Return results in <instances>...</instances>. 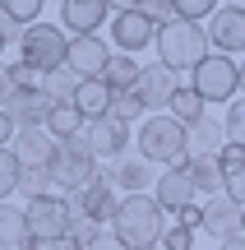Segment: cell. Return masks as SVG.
Wrapping results in <instances>:
<instances>
[{
	"mask_svg": "<svg viewBox=\"0 0 245 250\" xmlns=\"http://www.w3.org/2000/svg\"><path fill=\"white\" fill-rule=\"evenodd\" d=\"M162 227H167V213L153 195H120L116 213H111V232L120 236L130 250H148L162 241Z\"/></svg>",
	"mask_w": 245,
	"mask_h": 250,
	"instance_id": "cell-1",
	"label": "cell"
},
{
	"mask_svg": "<svg viewBox=\"0 0 245 250\" xmlns=\"http://www.w3.org/2000/svg\"><path fill=\"white\" fill-rule=\"evenodd\" d=\"M157 61L167 65V70H194V65L208 56V33H204V23H190V19H171L167 28H157Z\"/></svg>",
	"mask_w": 245,
	"mask_h": 250,
	"instance_id": "cell-2",
	"label": "cell"
},
{
	"mask_svg": "<svg viewBox=\"0 0 245 250\" xmlns=\"http://www.w3.org/2000/svg\"><path fill=\"white\" fill-rule=\"evenodd\" d=\"M139 158L162 162V167H185L190 144H185V125L167 111V116H148L139 125Z\"/></svg>",
	"mask_w": 245,
	"mask_h": 250,
	"instance_id": "cell-3",
	"label": "cell"
},
{
	"mask_svg": "<svg viewBox=\"0 0 245 250\" xmlns=\"http://www.w3.org/2000/svg\"><path fill=\"white\" fill-rule=\"evenodd\" d=\"M65 46H70V33H65L60 23H28L23 37H19V61L28 65V70L37 74H51L65 65Z\"/></svg>",
	"mask_w": 245,
	"mask_h": 250,
	"instance_id": "cell-4",
	"label": "cell"
},
{
	"mask_svg": "<svg viewBox=\"0 0 245 250\" xmlns=\"http://www.w3.org/2000/svg\"><path fill=\"white\" fill-rule=\"evenodd\" d=\"M194 79H190V88L199 93L204 102H231L241 93V65H236V56H222V51H208L199 65H194Z\"/></svg>",
	"mask_w": 245,
	"mask_h": 250,
	"instance_id": "cell-5",
	"label": "cell"
},
{
	"mask_svg": "<svg viewBox=\"0 0 245 250\" xmlns=\"http://www.w3.org/2000/svg\"><path fill=\"white\" fill-rule=\"evenodd\" d=\"M46 171H51V186L56 190H79L83 181L97 171V153H93V144L83 139V134L60 139L56 153H51V162H46Z\"/></svg>",
	"mask_w": 245,
	"mask_h": 250,
	"instance_id": "cell-6",
	"label": "cell"
},
{
	"mask_svg": "<svg viewBox=\"0 0 245 250\" xmlns=\"http://www.w3.org/2000/svg\"><path fill=\"white\" fill-rule=\"evenodd\" d=\"M70 213L74 218H88L93 227H107L111 223V213H116V204H120V195H116V186L107 181V171H93L88 181H83L79 190H70Z\"/></svg>",
	"mask_w": 245,
	"mask_h": 250,
	"instance_id": "cell-7",
	"label": "cell"
},
{
	"mask_svg": "<svg viewBox=\"0 0 245 250\" xmlns=\"http://www.w3.org/2000/svg\"><path fill=\"white\" fill-rule=\"evenodd\" d=\"M70 223H74V213H70V199H65V195L23 199V232L37 236V241H56V236H65Z\"/></svg>",
	"mask_w": 245,
	"mask_h": 250,
	"instance_id": "cell-8",
	"label": "cell"
},
{
	"mask_svg": "<svg viewBox=\"0 0 245 250\" xmlns=\"http://www.w3.org/2000/svg\"><path fill=\"white\" fill-rule=\"evenodd\" d=\"M204 33H208V46L222 56H245V9L241 5H218L208 19H204Z\"/></svg>",
	"mask_w": 245,
	"mask_h": 250,
	"instance_id": "cell-9",
	"label": "cell"
},
{
	"mask_svg": "<svg viewBox=\"0 0 245 250\" xmlns=\"http://www.w3.org/2000/svg\"><path fill=\"white\" fill-rule=\"evenodd\" d=\"M176 88H181L176 70H167V65L157 61V65H144V70H139V79H134V88H130V93L139 98V107H144V111H167Z\"/></svg>",
	"mask_w": 245,
	"mask_h": 250,
	"instance_id": "cell-10",
	"label": "cell"
},
{
	"mask_svg": "<svg viewBox=\"0 0 245 250\" xmlns=\"http://www.w3.org/2000/svg\"><path fill=\"white\" fill-rule=\"evenodd\" d=\"M111 61V46L102 42V33H83V37H70L65 46V70H74L79 79H97Z\"/></svg>",
	"mask_w": 245,
	"mask_h": 250,
	"instance_id": "cell-11",
	"label": "cell"
},
{
	"mask_svg": "<svg viewBox=\"0 0 245 250\" xmlns=\"http://www.w3.org/2000/svg\"><path fill=\"white\" fill-rule=\"evenodd\" d=\"M111 42H116V51L139 56L144 46L157 42V23H148L139 9H120V14H111Z\"/></svg>",
	"mask_w": 245,
	"mask_h": 250,
	"instance_id": "cell-12",
	"label": "cell"
},
{
	"mask_svg": "<svg viewBox=\"0 0 245 250\" xmlns=\"http://www.w3.org/2000/svg\"><path fill=\"white\" fill-rule=\"evenodd\" d=\"M107 19H111V5H107V0H60V28L70 37L102 33Z\"/></svg>",
	"mask_w": 245,
	"mask_h": 250,
	"instance_id": "cell-13",
	"label": "cell"
},
{
	"mask_svg": "<svg viewBox=\"0 0 245 250\" xmlns=\"http://www.w3.org/2000/svg\"><path fill=\"white\" fill-rule=\"evenodd\" d=\"M56 107H60V102H56L42 83H33V88H14V98L5 102V111L14 116V125H46V116H51Z\"/></svg>",
	"mask_w": 245,
	"mask_h": 250,
	"instance_id": "cell-14",
	"label": "cell"
},
{
	"mask_svg": "<svg viewBox=\"0 0 245 250\" xmlns=\"http://www.w3.org/2000/svg\"><path fill=\"white\" fill-rule=\"evenodd\" d=\"M107 181L116 190H125V195H144V190H153V162L148 158H130V153H120V158H111L107 167Z\"/></svg>",
	"mask_w": 245,
	"mask_h": 250,
	"instance_id": "cell-15",
	"label": "cell"
},
{
	"mask_svg": "<svg viewBox=\"0 0 245 250\" xmlns=\"http://www.w3.org/2000/svg\"><path fill=\"white\" fill-rule=\"evenodd\" d=\"M194 181H190V171L185 167H167L162 176L153 181V199L162 204V213H176V208H185V204H194Z\"/></svg>",
	"mask_w": 245,
	"mask_h": 250,
	"instance_id": "cell-16",
	"label": "cell"
},
{
	"mask_svg": "<svg viewBox=\"0 0 245 250\" xmlns=\"http://www.w3.org/2000/svg\"><path fill=\"white\" fill-rule=\"evenodd\" d=\"M83 139L93 144V153H97V158H120V153L130 148V125L116 121V116H97V121H88Z\"/></svg>",
	"mask_w": 245,
	"mask_h": 250,
	"instance_id": "cell-17",
	"label": "cell"
},
{
	"mask_svg": "<svg viewBox=\"0 0 245 250\" xmlns=\"http://www.w3.org/2000/svg\"><path fill=\"white\" fill-rule=\"evenodd\" d=\"M9 148L19 153V162H23V167H46V162H51V153H56V139H51V130H46V125H19Z\"/></svg>",
	"mask_w": 245,
	"mask_h": 250,
	"instance_id": "cell-18",
	"label": "cell"
},
{
	"mask_svg": "<svg viewBox=\"0 0 245 250\" xmlns=\"http://www.w3.org/2000/svg\"><path fill=\"white\" fill-rule=\"evenodd\" d=\"M185 144H190V158H218L227 148L222 116H199L194 125H185Z\"/></svg>",
	"mask_w": 245,
	"mask_h": 250,
	"instance_id": "cell-19",
	"label": "cell"
},
{
	"mask_svg": "<svg viewBox=\"0 0 245 250\" xmlns=\"http://www.w3.org/2000/svg\"><path fill=\"white\" fill-rule=\"evenodd\" d=\"M111 98H116V88H111L107 79H79V88H74V98H70V107L79 111L83 121H97V116H107L111 111Z\"/></svg>",
	"mask_w": 245,
	"mask_h": 250,
	"instance_id": "cell-20",
	"label": "cell"
},
{
	"mask_svg": "<svg viewBox=\"0 0 245 250\" xmlns=\"http://www.w3.org/2000/svg\"><path fill=\"white\" fill-rule=\"evenodd\" d=\"M241 213H245V208L236 204V199L213 195L208 204H204V232L218 236V241H227V236H236V232H241Z\"/></svg>",
	"mask_w": 245,
	"mask_h": 250,
	"instance_id": "cell-21",
	"label": "cell"
},
{
	"mask_svg": "<svg viewBox=\"0 0 245 250\" xmlns=\"http://www.w3.org/2000/svg\"><path fill=\"white\" fill-rule=\"evenodd\" d=\"M185 171H190V181H194V190L199 195H222V167H218V158H185Z\"/></svg>",
	"mask_w": 245,
	"mask_h": 250,
	"instance_id": "cell-22",
	"label": "cell"
},
{
	"mask_svg": "<svg viewBox=\"0 0 245 250\" xmlns=\"http://www.w3.org/2000/svg\"><path fill=\"white\" fill-rule=\"evenodd\" d=\"M139 70H144V65H139L134 56L111 51V61H107V70H102V79H107L116 93H130V88H134V79H139Z\"/></svg>",
	"mask_w": 245,
	"mask_h": 250,
	"instance_id": "cell-23",
	"label": "cell"
},
{
	"mask_svg": "<svg viewBox=\"0 0 245 250\" xmlns=\"http://www.w3.org/2000/svg\"><path fill=\"white\" fill-rule=\"evenodd\" d=\"M167 111H171V116L181 121V125H194L199 116H208V102H204L199 93L190 88V83H181V88L171 93V107H167Z\"/></svg>",
	"mask_w": 245,
	"mask_h": 250,
	"instance_id": "cell-24",
	"label": "cell"
},
{
	"mask_svg": "<svg viewBox=\"0 0 245 250\" xmlns=\"http://www.w3.org/2000/svg\"><path fill=\"white\" fill-rule=\"evenodd\" d=\"M46 130H51V139L60 144V139H74V134H83V130H88V121H83L79 111L70 107V102H60V107L46 116Z\"/></svg>",
	"mask_w": 245,
	"mask_h": 250,
	"instance_id": "cell-25",
	"label": "cell"
},
{
	"mask_svg": "<svg viewBox=\"0 0 245 250\" xmlns=\"http://www.w3.org/2000/svg\"><path fill=\"white\" fill-rule=\"evenodd\" d=\"M23 241V208L0 199V250H19Z\"/></svg>",
	"mask_w": 245,
	"mask_h": 250,
	"instance_id": "cell-26",
	"label": "cell"
},
{
	"mask_svg": "<svg viewBox=\"0 0 245 250\" xmlns=\"http://www.w3.org/2000/svg\"><path fill=\"white\" fill-rule=\"evenodd\" d=\"M42 88L51 93L56 102H70V98H74V88H79V74H74V70H65V65H60V70L42 74Z\"/></svg>",
	"mask_w": 245,
	"mask_h": 250,
	"instance_id": "cell-27",
	"label": "cell"
},
{
	"mask_svg": "<svg viewBox=\"0 0 245 250\" xmlns=\"http://www.w3.org/2000/svg\"><path fill=\"white\" fill-rule=\"evenodd\" d=\"M19 176H23V162H19L14 148H0V199H9L19 190Z\"/></svg>",
	"mask_w": 245,
	"mask_h": 250,
	"instance_id": "cell-28",
	"label": "cell"
},
{
	"mask_svg": "<svg viewBox=\"0 0 245 250\" xmlns=\"http://www.w3.org/2000/svg\"><path fill=\"white\" fill-rule=\"evenodd\" d=\"M19 190H23V199L56 195V186H51V171H46V167H23V176H19Z\"/></svg>",
	"mask_w": 245,
	"mask_h": 250,
	"instance_id": "cell-29",
	"label": "cell"
},
{
	"mask_svg": "<svg viewBox=\"0 0 245 250\" xmlns=\"http://www.w3.org/2000/svg\"><path fill=\"white\" fill-rule=\"evenodd\" d=\"M222 130H227V144H241L245 148V98L236 93V98L227 102V116H222Z\"/></svg>",
	"mask_w": 245,
	"mask_h": 250,
	"instance_id": "cell-30",
	"label": "cell"
},
{
	"mask_svg": "<svg viewBox=\"0 0 245 250\" xmlns=\"http://www.w3.org/2000/svg\"><path fill=\"white\" fill-rule=\"evenodd\" d=\"M0 9H5L9 19H19V23H37L42 19V9H46V0H0Z\"/></svg>",
	"mask_w": 245,
	"mask_h": 250,
	"instance_id": "cell-31",
	"label": "cell"
},
{
	"mask_svg": "<svg viewBox=\"0 0 245 250\" xmlns=\"http://www.w3.org/2000/svg\"><path fill=\"white\" fill-rule=\"evenodd\" d=\"M176 5V19H190V23H204V19L213 14V9L222 5V0H171Z\"/></svg>",
	"mask_w": 245,
	"mask_h": 250,
	"instance_id": "cell-32",
	"label": "cell"
},
{
	"mask_svg": "<svg viewBox=\"0 0 245 250\" xmlns=\"http://www.w3.org/2000/svg\"><path fill=\"white\" fill-rule=\"evenodd\" d=\"M194 236H199V232H190V227L171 223V227H162V241H157V246H162V250H194V246H199Z\"/></svg>",
	"mask_w": 245,
	"mask_h": 250,
	"instance_id": "cell-33",
	"label": "cell"
},
{
	"mask_svg": "<svg viewBox=\"0 0 245 250\" xmlns=\"http://www.w3.org/2000/svg\"><path fill=\"white\" fill-rule=\"evenodd\" d=\"M134 9L148 19V23H157V28H167V23L176 19V5H171V0H139Z\"/></svg>",
	"mask_w": 245,
	"mask_h": 250,
	"instance_id": "cell-34",
	"label": "cell"
},
{
	"mask_svg": "<svg viewBox=\"0 0 245 250\" xmlns=\"http://www.w3.org/2000/svg\"><path fill=\"white\" fill-rule=\"evenodd\" d=\"M107 116H116V121H125V125H130L134 116H144V107H139V98H134V93H116Z\"/></svg>",
	"mask_w": 245,
	"mask_h": 250,
	"instance_id": "cell-35",
	"label": "cell"
},
{
	"mask_svg": "<svg viewBox=\"0 0 245 250\" xmlns=\"http://www.w3.org/2000/svg\"><path fill=\"white\" fill-rule=\"evenodd\" d=\"M222 195L236 199V204L245 208V167H227L222 171Z\"/></svg>",
	"mask_w": 245,
	"mask_h": 250,
	"instance_id": "cell-36",
	"label": "cell"
},
{
	"mask_svg": "<svg viewBox=\"0 0 245 250\" xmlns=\"http://www.w3.org/2000/svg\"><path fill=\"white\" fill-rule=\"evenodd\" d=\"M171 218L181 227H190V232H204V204H185V208H176Z\"/></svg>",
	"mask_w": 245,
	"mask_h": 250,
	"instance_id": "cell-37",
	"label": "cell"
},
{
	"mask_svg": "<svg viewBox=\"0 0 245 250\" xmlns=\"http://www.w3.org/2000/svg\"><path fill=\"white\" fill-rule=\"evenodd\" d=\"M9 79H14V88H33V83H42V74L28 70L23 61H14V65H9Z\"/></svg>",
	"mask_w": 245,
	"mask_h": 250,
	"instance_id": "cell-38",
	"label": "cell"
},
{
	"mask_svg": "<svg viewBox=\"0 0 245 250\" xmlns=\"http://www.w3.org/2000/svg\"><path fill=\"white\" fill-rule=\"evenodd\" d=\"M83 250H130L125 241H120V236L116 232H97V236H93V241L88 246H83Z\"/></svg>",
	"mask_w": 245,
	"mask_h": 250,
	"instance_id": "cell-39",
	"label": "cell"
},
{
	"mask_svg": "<svg viewBox=\"0 0 245 250\" xmlns=\"http://www.w3.org/2000/svg\"><path fill=\"white\" fill-rule=\"evenodd\" d=\"M0 37H5V42H19V37H23V23H19V19H9L5 9H0Z\"/></svg>",
	"mask_w": 245,
	"mask_h": 250,
	"instance_id": "cell-40",
	"label": "cell"
},
{
	"mask_svg": "<svg viewBox=\"0 0 245 250\" xmlns=\"http://www.w3.org/2000/svg\"><path fill=\"white\" fill-rule=\"evenodd\" d=\"M14 130H19V125H14V116L0 107V148H9V144H14Z\"/></svg>",
	"mask_w": 245,
	"mask_h": 250,
	"instance_id": "cell-41",
	"label": "cell"
},
{
	"mask_svg": "<svg viewBox=\"0 0 245 250\" xmlns=\"http://www.w3.org/2000/svg\"><path fill=\"white\" fill-rule=\"evenodd\" d=\"M9 98H14V79H9V65L0 61V107H5Z\"/></svg>",
	"mask_w": 245,
	"mask_h": 250,
	"instance_id": "cell-42",
	"label": "cell"
},
{
	"mask_svg": "<svg viewBox=\"0 0 245 250\" xmlns=\"http://www.w3.org/2000/svg\"><path fill=\"white\" fill-rule=\"evenodd\" d=\"M42 250H83V246H79V241H74V236H70V232H65V236H56V241H46Z\"/></svg>",
	"mask_w": 245,
	"mask_h": 250,
	"instance_id": "cell-43",
	"label": "cell"
},
{
	"mask_svg": "<svg viewBox=\"0 0 245 250\" xmlns=\"http://www.w3.org/2000/svg\"><path fill=\"white\" fill-rule=\"evenodd\" d=\"M218 250H245V236H227V241H222Z\"/></svg>",
	"mask_w": 245,
	"mask_h": 250,
	"instance_id": "cell-44",
	"label": "cell"
},
{
	"mask_svg": "<svg viewBox=\"0 0 245 250\" xmlns=\"http://www.w3.org/2000/svg\"><path fill=\"white\" fill-rule=\"evenodd\" d=\"M107 5H111V14H120V9H134L139 0H107Z\"/></svg>",
	"mask_w": 245,
	"mask_h": 250,
	"instance_id": "cell-45",
	"label": "cell"
},
{
	"mask_svg": "<svg viewBox=\"0 0 245 250\" xmlns=\"http://www.w3.org/2000/svg\"><path fill=\"white\" fill-rule=\"evenodd\" d=\"M236 65H241V88H245V61H236Z\"/></svg>",
	"mask_w": 245,
	"mask_h": 250,
	"instance_id": "cell-46",
	"label": "cell"
},
{
	"mask_svg": "<svg viewBox=\"0 0 245 250\" xmlns=\"http://www.w3.org/2000/svg\"><path fill=\"white\" fill-rule=\"evenodd\" d=\"M236 236H245V213H241V232H236Z\"/></svg>",
	"mask_w": 245,
	"mask_h": 250,
	"instance_id": "cell-47",
	"label": "cell"
},
{
	"mask_svg": "<svg viewBox=\"0 0 245 250\" xmlns=\"http://www.w3.org/2000/svg\"><path fill=\"white\" fill-rule=\"evenodd\" d=\"M5 46H9V42H5V37H0V56H5Z\"/></svg>",
	"mask_w": 245,
	"mask_h": 250,
	"instance_id": "cell-48",
	"label": "cell"
},
{
	"mask_svg": "<svg viewBox=\"0 0 245 250\" xmlns=\"http://www.w3.org/2000/svg\"><path fill=\"white\" fill-rule=\"evenodd\" d=\"M227 5H241V9H245V0H227Z\"/></svg>",
	"mask_w": 245,
	"mask_h": 250,
	"instance_id": "cell-49",
	"label": "cell"
},
{
	"mask_svg": "<svg viewBox=\"0 0 245 250\" xmlns=\"http://www.w3.org/2000/svg\"><path fill=\"white\" fill-rule=\"evenodd\" d=\"M148 250H162V246H148Z\"/></svg>",
	"mask_w": 245,
	"mask_h": 250,
	"instance_id": "cell-50",
	"label": "cell"
},
{
	"mask_svg": "<svg viewBox=\"0 0 245 250\" xmlns=\"http://www.w3.org/2000/svg\"><path fill=\"white\" fill-rule=\"evenodd\" d=\"M194 250H204V246H194Z\"/></svg>",
	"mask_w": 245,
	"mask_h": 250,
	"instance_id": "cell-51",
	"label": "cell"
}]
</instances>
